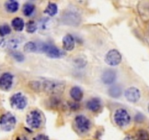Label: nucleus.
Segmentation results:
<instances>
[{
  "label": "nucleus",
  "mask_w": 149,
  "mask_h": 140,
  "mask_svg": "<svg viewBox=\"0 0 149 140\" xmlns=\"http://www.w3.org/2000/svg\"><path fill=\"white\" fill-rule=\"evenodd\" d=\"M65 90V83L62 81L57 80H45L42 82V91L52 95V96H58L62 94Z\"/></svg>",
  "instance_id": "f257e3e1"
},
{
  "label": "nucleus",
  "mask_w": 149,
  "mask_h": 140,
  "mask_svg": "<svg viewBox=\"0 0 149 140\" xmlns=\"http://www.w3.org/2000/svg\"><path fill=\"white\" fill-rule=\"evenodd\" d=\"M113 120H114L115 123L118 126L125 127L130 123L131 117L126 109L120 108L115 111L114 115H113Z\"/></svg>",
  "instance_id": "f03ea898"
},
{
  "label": "nucleus",
  "mask_w": 149,
  "mask_h": 140,
  "mask_svg": "<svg viewBox=\"0 0 149 140\" xmlns=\"http://www.w3.org/2000/svg\"><path fill=\"white\" fill-rule=\"evenodd\" d=\"M26 123L32 129H38L42 123L41 112L37 109L30 111L26 116Z\"/></svg>",
  "instance_id": "7ed1b4c3"
},
{
  "label": "nucleus",
  "mask_w": 149,
  "mask_h": 140,
  "mask_svg": "<svg viewBox=\"0 0 149 140\" xmlns=\"http://www.w3.org/2000/svg\"><path fill=\"white\" fill-rule=\"evenodd\" d=\"M38 49L52 58H59L63 55L59 48L49 43H42L39 45H38Z\"/></svg>",
  "instance_id": "20e7f679"
},
{
  "label": "nucleus",
  "mask_w": 149,
  "mask_h": 140,
  "mask_svg": "<svg viewBox=\"0 0 149 140\" xmlns=\"http://www.w3.org/2000/svg\"><path fill=\"white\" fill-rule=\"evenodd\" d=\"M16 125L15 117L10 112H6L0 117V128L4 131H10Z\"/></svg>",
  "instance_id": "39448f33"
},
{
  "label": "nucleus",
  "mask_w": 149,
  "mask_h": 140,
  "mask_svg": "<svg viewBox=\"0 0 149 140\" xmlns=\"http://www.w3.org/2000/svg\"><path fill=\"white\" fill-rule=\"evenodd\" d=\"M74 122H75V125L77 130L80 133L84 134L90 131V127H91V122L84 115H77L75 118Z\"/></svg>",
  "instance_id": "423d86ee"
},
{
  "label": "nucleus",
  "mask_w": 149,
  "mask_h": 140,
  "mask_svg": "<svg viewBox=\"0 0 149 140\" xmlns=\"http://www.w3.org/2000/svg\"><path fill=\"white\" fill-rule=\"evenodd\" d=\"M10 104L16 109H23L27 105V99L22 93H16L10 98Z\"/></svg>",
  "instance_id": "0eeeda50"
},
{
  "label": "nucleus",
  "mask_w": 149,
  "mask_h": 140,
  "mask_svg": "<svg viewBox=\"0 0 149 140\" xmlns=\"http://www.w3.org/2000/svg\"><path fill=\"white\" fill-rule=\"evenodd\" d=\"M122 57L120 52L117 50L115 49L109 50L105 57V61H106V64L112 66L119 65L122 61Z\"/></svg>",
  "instance_id": "6e6552de"
},
{
  "label": "nucleus",
  "mask_w": 149,
  "mask_h": 140,
  "mask_svg": "<svg viewBox=\"0 0 149 140\" xmlns=\"http://www.w3.org/2000/svg\"><path fill=\"white\" fill-rule=\"evenodd\" d=\"M13 84V75L9 72H4L0 76V89L7 91Z\"/></svg>",
  "instance_id": "1a4fd4ad"
},
{
  "label": "nucleus",
  "mask_w": 149,
  "mask_h": 140,
  "mask_svg": "<svg viewBox=\"0 0 149 140\" xmlns=\"http://www.w3.org/2000/svg\"><path fill=\"white\" fill-rule=\"evenodd\" d=\"M80 19H81L80 16L74 11L66 12L63 17V20L66 24L72 25V26L78 25L80 23Z\"/></svg>",
  "instance_id": "9d476101"
},
{
  "label": "nucleus",
  "mask_w": 149,
  "mask_h": 140,
  "mask_svg": "<svg viewBox=\"0 0 149 140\" xmlns=\"http://www.w3.org/2000/svg\"><path fill=\"white\" fill-rule=\"evenodd\" d=\"M125 97L129 102L135 103L139 101L141 98V92L137 88L130 87L125 91Z\"/></svg>",
  "instance_id": "9b49d317"
},
{
  "label": "nucleus",
  "mask_w": 149,
  "mask_h": 140,
  "mask_svg": "<svg viewBox=\"0 0 149 140\" xmlns=\"http://www.w3.org/2000/svg\"><path fill=\"white\" fill-rule=\"evenodd\" d=\"M116 79V73L113 69H107L103 73L101 80L104 84L110 85L115 82Z\"/></svg>",
  "instance_id": "f8f14e48"
},
{
  "label": "nucleus",
  "mask_w": 149,
  "mask_h": 140,
  "mask_svg": "<svg viewBox=\"0 0 149 140\" xmlns=\"http://www.w3.org/2000/svg\"><path fill=\"white\" fill-rule=\"evenodd\" d=\"M101 102L98 98H93L87 102V108L93 112H97L101 108Z\"/></svg>",
  "instance_id": "ddd939ff"
},
{
  "label": "nucleus",
  "mask_w": 149,
  "mask_h": 140,
  "mask_svg": "<svg viewBox=\"0 0 149 140\" xmlns=\"http://www.w3.org/2000/svg\"><path fill=\"white\" fill-rule=\"evenodd\" d=\"M75 41L71 34H66L63 39V48L67 51H71L74 48Z\"/></svg>",
  "instance_id": "4468645a"
},
{
  "label": "nucleus",
  "mask_w": 149,
  "mask_h": 140,
  "mask_svg": "<svg viewBox=\"0 0 149 140\" xmlns=\"http://www.w3.org/2000/svg\"><path fill=\"white\" fill-rule=\"evenodd\" d=\"M19 44H20V41L15 38L9 39H0V46L6 47L10 49H15V48H17Z\"/></svg>",
  "instance_id": "2eb2a0df"
},
{
  "label": "nucleus",
  "mask_w": 149,
  "mask_h": 140,
  "mask_svg": "<svg viewBox=\"0 0 149 140\" xmlns=\"http://www.w3.org/2000/svg\"><path fill=\"white\" fill-rule=\"evenodd\" d=\"M70 95L75 102H80L82 99L84 93H83L82 90L79 87L74 86L70 90Z\"/></svg>",
  "instance_id": "dca6fc26"
},
{
  "label": "nucleus",
  "mask_w": 149,
  "mask_h": 140,
  "mask_svg": "<svg viewBox=\"0 0 149 140\" xmlns=\"http://www.w3.org/2000/svg\"><path fill=\"white\" fill-rule=\"evenodd\" d=\"M138 10L143 18L146 20L149 19V1H142L138 5Z\"/></svg>",
  "instance_id": "f3484780"
},
{
  "label": "nucleus",
  "mask_w": 149,
  "mask_h": 140,
  "mask_svg": "<svg viewBox=\"0 0 149 140\" xmlns=\"http://www.w3.org/2000/svg\"><path fill=\"white\" fill-rule=\"evenodd\" d=\"M4 7H5L6 10L8 13H15L18 10L19 3L17 1L10 0V1H6L5 4H4Z\"/></svg>",
  "instance_id": "a211bd4d"
},
{
  "label": "nucleus",
  "mask_w": 149,
  "mask_h": 140,
  "mask_svg": "<svg viewBox=\"0 0 149 140\" xmlns=\"http://www.w3.org/2000/svg\"><path fill=\"white\" fill-rule=\"evenodd\" d=\"M12 26H13V29L15 30L16 32H21L23 30L25 26L24 21L22 18L19 17H16L12 20Z\"/></svg>",
  "instance_id": "6ab92c4d"
},
{
  "label": "nucleus",
  "mask_w": 149,
  "mask_h": 140,
  "mask_svg": "<svg viewBox=\"0 0 149 140\" xmlns=\"http://www.w3.org/2000/svg\"><path fill=\"white\" fill-rule=\"evenodd\" d=\"M122 93V89L119 85H113L109 89V96H111L112 98H119L120 97Z\"/></svg>",
  "instance_id": "aec40b11"
},
{
  "label": "nucleus",
  "mask_w": 149,
  "mask_h": 140,
  "mask_svg": "<svg viewBox=\"0 0 149 140\" xmlns=\"http://www.w3.org/2000/svg\"><path fill=\"white\" fill-rule=\"evenodd\" d=\"M58 10V6H57L56 4H55V3L53 2H49V4H48L47 8L45 9V13H46L48 15L52 17V16L55 15L57 14Z\"/></svg>",
  "instance_id": "412c9836"
},
{
  "label": "nucleus",
  "mask_w": 149,
  "mask_h": 140,
  "mask_svg": "<svg viewBox=\"0 0 149 140\" xmlns=\"http://www.w3.org/2000/svg\"><path fill=\"white\" fill-rule=\"evenodd\" d=\"M35 10V5L31 3H26L23 7V13L26 16H31Z\"/></svg>",
  "instance_id": "4be33fe9"
},
{
  "label": "nucleus",
  "mask_w": 149,
  "mask_h": 140,
  "mask_svg": "<svg viewBox=\"0 0 149 140\" xmlns=\"http://www.w3.org/2000/svg\"><path fill=\"white\" fill-rule=\"evenodd\" d=\"M24 51L26 52H34L39 50L38 49V45L36 42H29L26 43L24 45Z\"/></svg>",
  "instance_id": "5701e85b"
},
{
  "label": "nucleus",
  "mask_w": 149,
  "mask_h": 140,
  "mask_svg": "<svg viewBox=\"0 0 149 140\" xmlns=\"http://www.w3.org/2000/svg\"><path fill=\"white\" fill-rule=\"evenodd\" d=\"M135 140H149V133L146 130L139 129L135 134Z\"/></svg>",
  "instance_id": "b1692460"
},
{
  "label": "nucleus",
  "mask_w": 149,
  "mask_h": 140,
  "mask_svg": "<svg viewBox=\"0 0 149 140\" xmlns=\"http://www.w3.org/2000/svg\"><path fill=\"white\" fill-rule=\"evenodd\" d=\"M29 86L33 91H42V82L36 81V80L35 81H30L29 83Z\"/></svg>",
  "instance_id": "393cba45"
},
{
  "label": "nucleus",
  "mask_w": 149,
  "mask_h": 140,
  "mask_svg": "<svg viewBox=\"0 0 149 140\" xmlns=\"http://www.w3.org/2000/svg\"><path fill=\"white\" fill-rule=\"evenodd\" d=\"M26 27L27 32H29V33H33L37 29V25H36V23L33 20H29L26 23Z\"/></svg>",
  "instance_id": "a878e982"
},
{
  "label": "nucleus",
  "mask_w": 149,
  "mask_h": 140,
  "mask_svg": "<svg viewBox=\"0 0 149 140\" xmlns=\"http://www.w3.org/2000/svg\"><path fill=\"white\" fill-rule=\"evenodd\" d=\"M11 32V29L7 24L1 25L0 26V36H4L10 34Z\"/></svg>",
  "instance_id": "bb28decb"
},
{
  "label": "nucleus",
  "mask_w": 149,
  "mask_h": 140,
  "mask_svg": "<svg viewBox=\"0 0 149 140\" xmlns=\"http://www.w3.org/2000/svg\"><path fill=\"white\" fill-rule=\"evenodd\" d=\"M49 105L52 108H58L61 105V100L58 98V96H52L49 100Z\"/></svg>",
  "instance_id": "cd10ccee"
},
{
  "label": "nucleus",
  "mask_w": 149,
  "mask_h": 140,
  "mask_svg": "<svg viewBox=\"0 0 149 140\" xmlns=\"http://www.w3.org/2000/svg\"><path fill=\"white\" fill-rule=\"evenodd\" d=\"M10 55L15 61H18V62H22L24 60V55L18 51H12L10 52Z\"/></svg>",
  "instance_id": "c85d7f7f"
},
{
  "label": "nucleus",
  "mask_w": 149,
  "mask_h": 140,
  "mask_svg": "<svg viewBox=\"0 0 149 140\" xmlns=\"http://www.w3.org/2000/svg\"><path fill=\"white\" fill-rule=\"evenodd\" d=\"M33 140H49V139L47 136L44 135V134H39V135L35 136L33 139Z\"/></svg>",
  "instance_id": "c756f323"
},
{
  "label": "nucleus",
  "mask_w": 149,
  "mask_h": 140,
  "mask_svg": "<svg viewBox=\"0 0 149 140\" xmlns=\"http://www.w3.org/2000/svg\"><path fill=\"white\" fill-rule=\"evenodd\" d=\"M68 105H69L70 108H71L73 111L77 110V109L79 108V106L78 104L77 103H72V102H70V103H68Z\"/></svg>",
  "instance_id": "7c9ffc66"
},
{
  "label": "nucleus",
  "mask_w": 149,
  "mask_h": 140,
  "mask_svg": "<svg viewBox=\"0 0 149 140\" xmlns=\"http://www.w3.org/2000/svg\"><path fill=\"white\" fill-rule=\"evenodd\" d=\"M135 120H136L137 122L141 123L143 122V120H144V116L142 114H138V115L135 116Z\"/></svg>",
  "instance_id": "2f4dec72"
},
{
  "label": "nucleus",
  "mask_w": 149,
  "mask_h": 140,
  "mask_svg": "<svg viewBox=\"0 0 149 140\" xmlns=\"http://www.w3.org/2000/svg\"><path fill=\"white\" fill-rule=\"evenodd\" d=\"M125 140H135V139L132 138V136H127L126 138L125 139Z\"/></svg>",
  "instance_id": "473e14b6"
},
{
  "label": "nucleus",
  "mask_w": 149,
  "mask_h": 140,
  "mask_svg": "<svg viewBox=\"0 0 149 140\" xmlns=\"http://www.w3.org/2000/svg\"><path fill=\"white\" fill-rule=\"evenodd\" d=\"M16 140H20V139L19 138H17V139H16Z\"/></svg>",
  "instance_id": "72a5a7b5"
},
{
  "label": "nucleus",
  "mask_w": 149,
  "mask_h": 140,
  "mask_svg": "<svg viewBox=\"0 0 149 140\" xmlns=\"http://www.w3.org/2000/svg\"><path fill=\"white\" fill-rule=\"evenodd\" d=\"M148 111H149V104H148Z\"/></svg>",
  "instance_id": "f704fd0d"
}]
</instances>
